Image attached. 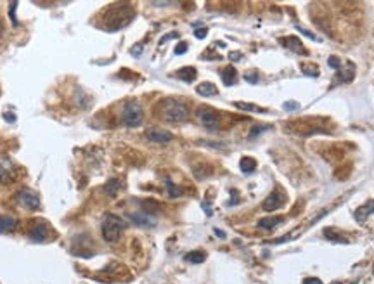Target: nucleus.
Here are the masks:
<instances>
[{
	"label": "nucleus",
	"instance_id": "nucleus-1",
	"mask_svg": "<svg viewBox=\"0 0 374 284\" xmlns=\"http://www.w3.org/2000/svg\"><path fill=\"white\" fill-rule=\"evenodd\" d=\"M132 19H134V11L128 4H115L113 7L106 9L103 25L109 32H116V30L127 26Z\"/></svg>",
	"mask_w": 374,
	"mask_h": 284
},
{
	"label": "nucleus",
	"instance_id": "nucleus-2",
	"mask_svg": "<svg viewBox=\"0 0 374 284\" xmlns=\"http://www.w3.org/2000/svg\"><path fill=\"white\" fill-rule=\"evenodd\" d=\"M159 115L163 120L170 123H182L189 118V108L180 99H173V97H166L158 104Z\"/></svg>",
	"mask_w": 374,
	"mask_h": 284
},
{
	"label": "nucleus",
	"instance_id": "nucleus-3",
	"mask_svg": "<svg viewBox=\"0 0 374 284\" xmlns=\"http://www.w3.org/2000/svg\"><path fill=\"white\" fill-rule=\"evenodd\" d=\"M123 227H125V224L120 217L113 215V213L106 215L103 220V227H101L104 241H108V243H116V241L120 239V236H122Z\"/></svg>",
	"mask_w": 374,
	"mask_h": 284
},
{
	"label": "nucleus",
	"instance_id": "nucleus-4",
	"mask_svg": "<svg viewBox=\"0 0 374 284\" xmlns=\"http://www.w3.org/2000/svg\"><path fill=\"white\" fill-rule=\"evenodd\" d=\"M142 118H144V113H142V108H140V104L137 103V101H128V103H125L123 111H122L123 125L139 127L140 123H142Z\"/></svg>",
	"mask_w": 374,
	"mask_h": 284
},
{
	"label": "nucleus",
	"instance_id": "nucleus-5",
	"mask_svg": "<svg viewBox=\"0 0 374 284\" xmlns=\"http://www.w3.org/2000/svg\"><path fill=\"white\" fill-rule=\"evenodd\" d=\"M16 201L26 210H38L40 208V198L35 191L31 189H21L16 194Z\"/></svg>",
	"mask_w": 374,
	"mask_h": 284
},
{
	"label": "nucleus",
	"instance_id": "nucleus-6",
	"mask_svg": "<svg viewBox=\"0 0 374 284\" xmlns=\"http://www.w3.org/2000/svg\"><path fill=\"white\" fill-rule=\"evenodd\" d=\"M198 118H200L203 127L212 128V130H215V128L218 127V123H220V115L208 106H203L198 110Z\"/></svg>",
	"mask_w": 374,
	"mask_h": 284
},
{
	"label": "nucleus",
	"instance_id": "nucleus-7",
	"mask_svg": "<svg viewBox=\"0 0 374 284\" xmlns=\"http://www.w3.org/2000/svg\"><path fill=\"white\" fill-rule=\"evenodd\" d=\"M146 137H147V141H151V142L165 144V142H170L171 139H173V135H171L170 132L163 130V128H149V130L146 132Z\"/></svg>",
	"mask_w": 374,
	"mask_h": 284
},
{
	"label": "nucleus",
	"instance_id": "nucleus-8",
	"mask_svg": "<svg viewBox=\"0 0 374 284\" xmlns=\"http://www.w3.org/2000/svg\"><path fill=\"white\" fill-rule=\"evenodd\" d=\"M49 227L44 224V222H35L33 225L30 227V237L33 241H38V243H42V241H45L47 237H49Z\"/></svg>",
	"mask_w": 374,
	"mask_h": 284
},
{
	"label": "nucleus",
	"instance_id": "nucleus-9",
	"mask_svg": "<svg viewBox=\"0 0 374 284\" xmlns=\"http://www.w3.org/2000/svg\"><path fill=\"white\" fill-rule=\"evenodd\" d=\"M353 76H355V66L352 63H346L338 68V76L336 80L343 81V83H348V81L353 80Z\"/></svg>",
	"mask_w": 374,
	"mask_h": 284
},
{
	"label": "nucleus",
	"instance_id": "nucleus-10",
	"mask_svg": "<svg viewBox=\"0 0 374 284\" xmlns=\"http://www.w3.org/2000/svg\"><path fill=\"white\" fill-rule=\"evenodd\" d=\"M14 175V166L9 159H0V184H6V182L13 180Z\"/></svg>",
	"mask_w": 374,
	"mask_h": 284
},
{
	"label": "nucleus",
	"instance_id": "nucleus-11",
	"mask_svg": "<svg viewBox=\"0 0 374 284\" xmlns=\"http://www.w3.org/2000/svg\"><path fill=\"white\" fill-rule=\"evenodd\" d=\"M283 196H280L279 193H272L270 196L267 198V200L263 201V210L265 212H274V210H279L280 206H283Z\"/></svg>",
	"mask_w": 374,
	"mask_h": 284
},
{
	"label": "nucleus",
	"instance_id": "nucleus-12",
	"mask_svg": "<svg viewBox=\"0 0 374 284\" xmlns=\"http://www.w3.org/2000/svg\"><path fill=\"white\" fill-rule=\"evenodd\" d=\"M18 227V220L11 215H0V234H7L13 232Z\"/></svg>",
	"mask_w": 374,
	"mask_h": 284
},
{
	"label": "nucleus",
	"instance_id": "nucleus-13",
	"mask_svg": "<svg viewBox=\"0 0 374 284\" xmlns=\"http://www.w3.org/2000/svg\"><path fill=\"white\" fill-rule=\"evenodd\" d=\"M130 220L134 222V224L140 225V227H153V225L156 224V220L153 219L151 215H146V213H132Z\"/></svg>",
	"mask_w": 374,
	"mask_h": 284
},
{
	"label": "nucleus",
	"instance_id": "nucleus-14",
	"mask_svg": "<svg viewBox=\"0 0 374 284\" xmlns=\"http://www.w3.org/2000/svg\"><path fill=\"white\" fill-rule=\"evenodd\" d=\"M374 213V201H367L365 205H362L360 208L355 210V219L357 222H365L369 215Z\"/></svg>",
	"mask_w": 374,
	"mask_h": 284
},
{
	"label": "nucleus",
	"instance_id": "nucleus-15",
	"mask_svg": "<svg viewBox=\"0 0 374 284\" xmlns=\"http://www.w3.org/2000/svg\"><path fill=\"white\" fill-rule=\"evenodd\" d=\"M175 76L184 81H194L198 76V71L196 68H193V66H184V68H180L177 73H175Z\"/></svg>",
	"mask_w": 374,
	"mask_h": 284
},
{
	"label": "nucleus",
	"instance_id": "nucleus-16",
	"mask_svg": "<svg viewBox=\"0 0 374 284\" xmlns=\"http://www.w3.org/2000/svg\"><path fill=\"white\" fill-rule=\"evenodd\" d=\"M196 92L203 97H212V96H217L218 94V88L217 85L210 83V81H205V83H200L196 87Z\"/></svg>",
	"mask_w": 374,
	"mask_h": 284
},
{
	"label": "nucleus",
	"instance_id": "nucleus-17",
	"mask_svg": "<svg viewBox=\"0 0 374 284\" xmlns=\"http://www.w3.org/2000/svg\"><path fill=\"white\" fill-rule=\"evenodd\" d=\"M237 78V71L234 66H225L224 69H222V80H224L225 85H232L234 81Z\"/></svg>",
	"mask_w": 374,
	"mask_h": 284
},
{
	"label": "nucleus",
	"instance_id": "nucleus-18",
	"mask_svg": "<svg viewBox=\"0 0 374 284\" xmlns=\"http://www.w3.org/2000/svg\"><path fill=\"white\" fill-rule=\"evenodd\" d=\"M122 180L120 178H116V177H113V178H109V180L106 182V185H104V191L109 194V196H115L116 193H118L120 189H122Z\"/></svg>",
	"mask_w": 374,
	"mask_h": 284
},
{
	"label": "nucleus",
	"instance_id": "nucleus-19",
	"mask_svg": "<svg viewBox=\"0 0 374 284\" xmlns=\"http://www.w3.org/2000/svg\"><path fill=\"white\" fill-rule=\"evenodd\" d=\"M283 222V217H267V219L258 220V227L262 229H274L275 225H279Z\"/></svg>",
	"mask_w": 374,
	"mask_h": 284
},
{
	"label": "nucleus",
	"instance_id": "nucleus-20",
	"mask_svg": "<svg viewBox=\"0 0 374 284\" xmlns=\"http://www.w3.org/2000/svg\"><path fill=\"white\" fill-rule=\"evenodd\" d=\"M234 106H236V108H239V110H243V111H251V113H267V110H263V108L256 106V104L243 103V101H237V103H234Z\"/></svg>",
	"mask_w": 374,
	"mask_h": 284
},
{
	"label": "nucleus",
	"instance_id": "nucleus-21",
	"mask_svg": "<svg viewBox=\"0 0 374 284\" xmlns=\"http://www.w3.org/2000/svg\"><path fill=\"white\" fill-rule=\"evenodd\" d=\"M239 168H241V172H244V173H251L256 170V161L253 158H243L239 163Z\"/></svg>",
	"mask_w": 374,
	"mask_h": 284
},
{
	"label": "nucleus",
	"instance_id": "nucleus-22",
	"mask_svg": "<svg viewBox=\"0 0 374 284\" xmlns=\"http://www.w3.org/2000/svg\"><path fill=\"white\" fill-rule=\"evenodd\" d=\"M283 44L288 45L290 49H296V50H298V54H305V49H303L302 42H300L296 37H288L286 40H283Z\"/></svg>",
	"mask_w": 374,
	"mask_h": 284
},
{
	"label": "nucleus",
	"instance_id": "nucleus-23",
	"mask_svg": "<svg viewBox=\"0 0 374 284\" xmlns=\"http://www.w3.org/2000/svg\"><path fill=\"white\" fill-rule=\"evenodd\" d=\"M185 260H187V262H191V263H201V262H205V260H206V255L203 251H191V253H187V255H185Z\"/></svg>",
	"mask_w": 374,
	"mask_h": 284
},
{
	"label": "nucleus",
	"instance_id": "nucleus-24",
	"mask_svg": "<svg viewBox=\"0 0 374 284\" xmlns=\"http://www.w3.org/2000/svg\"><path fill=\"white\" fill-rule=\"evenodd\" d=\"M324 236L327 237V239L338 241V243H348L346 237H341L340 234H336V231H333V229H324Z\"/></svg>",
	"mask_w": 374,
	"mask_h": 284
},
{
	"label": "nucleus",
	"instance_id": "nucleus-25",
	"mask_svg": "<svg viewBox=\"0 0 374 284\" xmlns=\"http://www.w3.org/2000/svg\"><path fill=\"white\" fill-rule=\"evenodd\" d=\"M166 185H168V191H170V196H171V198L180 196V194H182V191H180V189H178V187H175V185L171 184V180H170V178H166Z\"/></svg>",
	"mask_w": 374,
	"mask_h": 284
},
{
	"label": "nucleus",
	"instance_id": "nucleus-26",
	"mask_svg": "<svg viewBox=\"0 0 374 284\" xmlns=\"http://www.w3.org/2000/svg\"><path fill=\"white\" fill-rule=\"evenodd\" d=\"M16 7H18V2H13L9 6V16L13 18V23H14V26L18 25V21H16Z\"/></svg>",
	"mask_w": 374,
	"mask_h": 284
},
{
	"label": "nucleus",
	"instance_id": "nucleus-27",
	"mask_svg": "<svg viewBox=\"0 0 374 284\" xmlns=\"http://www.w3.org/2000/svg\"><path fill=\"white\" fill-rule=\"evenodd\" d=\"M327 63H329L331 68H333V69H336V71H338V68H340V59H338V57L331 56L329 59H327Z\"/></svg>",
	"mask_w": 374,
	"mask_h": 284
},
{
	"label": "nucleus",
	"instance_id": "nucleus-28",
	"mask_svg": "<svg viewBox=\"0 0 374 284\" xmlns=\"http://www.w3.org/2000/svg\"><path fill=\"white\" fill-rule=\"evenodd\" d=\"M185 50H187V44H185V42H180V44L175 47V54H178V56H180V54H185Z\"/></svg>",
	"mask_w": 374,
	"mask_h": 284
},
{
	"label": "nucleus",
	"instance_id": "nucleus-29",
	"mask_svg": "<svg viewBox=\"0 0 374 284\" xmlns=\"http://www.w3.org/2000/svg\"><path fill=\"white\" fill-rule=\"evenodd\" d=\"M206 33H208V30H206V28H198V30H194V35H196L198 38H205V37H206Z\"/></svg>",
	"mask_w": 374,
	"mask_h": 284
},
{
	"label": "nucleus",
	"instance_id": "nucleus-30",
	"mask_svg": "<svg viewBox=\"0 0 374 284\" xmlns=\"http://www.w3.org/2000/svg\"><path fill=\"white\" fill-rule=\"evenodd\" d=\"M303 284H322V281L317 277H307L305 281H303Z\"/></svg>",
	"mask_w": 374,
	"mask_h": 284
},
{
	"label": "nucleus",
	"instance_id": "nucleus-31",
	"mask_svg": "<svg viewBox=\"0 0 374 284\" xmlns=\"http://www.w3.org/2000/svg\"><path fill=\"white\" fill-rule=\"evenodd\" d=\"M265 128H267V127H255L251 130V137H256V134H258V132H262V130H265Z\"/></svg>",
	"mask_w": 374,
	"mask_h": 284
},
{
	"label": "nucleus",
	"instance_id": "nucleus-32",
	"mask_svg": "<svg viewBox=\"0 0 374 284\" xmlns=\"http://www.w3.org/2000/svg\"><path fill=\"white\" fill-rule=\"evenodd\" d=\"M215 234L218 236V237H225V234L222 231H218V229H215Z\"/></svg>",
	"mask_w": 374,
	"mask_h": 284
},
{
	"label": "nucleus",
	"instance_id": "nucleus-33",
	"mask_svg": "<svg viewBox=\"0 0 374 284\" xmlns=\"http://www.w3.org/2000/svg\"><path fill=\"white\" fill-rule=\"evenodd\" d=\"M231 59H241L239 54H231Z\"/></svg>",
	"mask_w": 374,
	"mask_h": 284
},
{
	"label": "nucleus",
	"instance_id": "nucleus-34",
	"mask_svg": "<svg viewBox=\"0 0 374 284\" xmlns=\"http://www.w3.org/2000/svg\"><path fill=\"white\" fill-rule=\"evenodd\" d=\"M4 35V25H2V19H0V37Z\"/></svg>",
	"mask_w": 374,
	"mask_h": 284
}]
</instances>
